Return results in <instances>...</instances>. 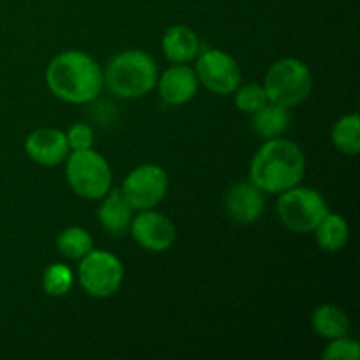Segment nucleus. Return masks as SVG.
<instances>
[{
    "label": "nucleus",
    "instance_id": "18",
    "mask_svg": "<svg viewBox=\"0 0 360 360\" xmlns=\"http://www.w3.org/2000/svg\"><path fill=\"white\" fill-rule=\"evenodd\" d=\"M290 127V112L283 105L267 102L262 109L252 115V129L260 139L281 137Z\"/></svg>",
    "mask_w": 360,
    "mask_h": 360
},
{
    "label": "nucleus",
    "instance_id": "24",
    "mask_svg": "<svg viewBox=\"0 0 360 360\" xmlns=\"http://www.w3.org/2000/svg\"><path fill=\"white\" fill-rule=\"evenodd\" d=\"M67 146L70 151L91 150L95 144V132L88 123H74L65 132Z\"/></svg>",
    "mask_w": 360,
    "mask_h": 360
},
{
    "label": "nucleus",
    "instance_id": "23",
    "mask_svg": "<svg viewBox=\"0 0 360 360\" xmlns=\"http://www.w3.org/2000/svg\"><path fill=\"white\" fill-rule=\"evenodd\" d=\"M360 357V343L350 336H341L336 340H330L323 350V360H359Z\"/></svg>",
    "mask_w": 360,
    "mask_h": 360
},
{
    "label": "nucleus",
    "instance_id": "2",
    "mask_svg": "<svg viewBox=\"0 0 360 360\" xmlns=\"http://www.w3.org/2000/svg\"><path fill=\"white\" fill-rule=\"evenodd\" d=\"M304 172L306 157L301 146L285 137H274L253 155L248 179L266 195H280L301 185Z\"/></svg>",
    "mask_w": 360,
    "mask_h": 360
},
{
    "label": "nucleus",
    "instance_id": "14",
    "mask_svg": "<svg viewBox=\"0 0 360 360\" xmlns=\"http://www.w3.org/2000/svg\"><path fill=\"white\" fill-rule=\"evenodd\" d=\"M134 213H136V211H134L132 206L127 202L122 190L111 188L101 199L97 217L98 224H101V227L104 229L108 234L120 238V236H125L127 232H129Z\"/></svg>",
    "mask_w": 360,
    "mask_h": 360
},
{
    "label": "nucleus",
    "instance_id": "15",
    "mask_svg": "<svg viewBox=\"0 0 360 360\" xmlns=\"http://www.w3.org/2000/svg\"><path fill=\"white\" fill-rule=\"evenodd\" d=\"M162 49L171 63H192L200 53V41L190 27L174 25L162 37Z\"/></svg>",
    "mask_w": 360,
    "mask_h": 360
},
{
    "label": "nucleus",
    "instance_id": "6",
    "mask_svg": "<svg viewBox=\"0 0 360 360\" xmlns=\"http://www.w3.org/2000/svg\"><path fill=\"white\" fill-rule=\"evenodd\" d=\"M276 213L287 231L294 234H311L329 213L322 193L309 186H294L278 195Z\"/></svg>",
    "mask_w": 360,
    "mask_h": 360
},
{
    "label": "nucleus",
    "instance_id": "12",
    "mask_svg": "<svg viewBox=\"0 0 360 360\" xmlns=\"http://www.w3.org/2000/svg\"><path fill=\"white\" fill-rule=\"evenodd\" d=\"M23 148L27 157L42 167H56L63 164L70 153L65 132L58 129H48V127L32 130L25 139Z\"/></svg>",
    "mask_w": 360,
    "mask_h": 360
},
{
    "label": "nucleus",
    "instance_id": "17",
    "mask_svg": "<svg viewBox=\"0 0 360 360\" xmlns=\"http://www.w3.org/2000/svg\"><path fill=\"white\" fill-rule=\"evenodd\" d=\"M313 234H315V241L322 252L336 253L341 252L348 245L350 227H348V221L341 214L329 211L320 220V224L316 225Z\"/></svg>",
    "mask_w": 360,
    "mask_h": 360
},
{
    "label": "nucleus",
    "instance_id": "22",
    "mask_svg": "<svg viewBox=\"0 0 360 360\" xmlns=\"http://www.w3.org/2000/svg\"><path fill=\"white\" fill-rule=\"evenodd\" d=\"M232 95H234L236 108L250 116L259 111V109H262L269 102L266 90H264V84L260 83H248L243 84V86L239 84Z\"/></svg>",
    "mask_w": 360,
    "mask_h": 360
},
{
    "label": "nucleus",
    "instance_id": "10",
    "mask_svg": "<svg viewBox=\"0 0 360 360\" xmlns=\"http://www.w3.org/2000/svg\"><path fill=\"white\" fill-rule=\"evenodd\" d=\"M129 234L141 248L151 253L167 252L178 238L171 218L155 210L137 211L130 221Z\"/></svg>",
    "mask_w": 360,
    "mask_h": 360
},
{
    "label": "nucleus",
    "instance_id": "19",
    "mask_svg": "<svg viewBox=\"0 0 360 360\" xmlns=\"http://www.w3.org/2000/svg\"><path fill=\"white\" fill-rule=\"evenodd\" d=\"M330 139L336 150L347 157H357L360 153V116L345 115L334 123Z\"/></svg>",
    "mask_w": 360,
    "mask_h": 360
},
{
    "label": "nucleus",
    "instance_id": "4",
    "mask_svg": "<svg viewBox=\"0 0 360 360\" xmlns=\"http://www.w3.org/2000/svg\"><path fill=\"white\" fill-rule=\"evenodd\" d=\"M65 164V178L70 190L84 200H101L111 190L112 171L109 162L91 148L70 151Z\"/></svg>",
    "mask_w": 360,
    "mask_h": 360
},
{
    "label": "nucleus",
    "instance_id": "11",
    "mask_svg": "<svg viewBox=\"0 0 360 360\" xmlns=\"http://www.w3.org/2000/svg\"><path fill=\"white\" fill-rule=\"evenodd\" d=\"M266 207V193L252 183H234L225 193V211L227 217L238 225H252L262 217Z\"/></svg>",
    "mask_w": 360,
    "mask_h": 360
},
{
    "label": "nucleus",
    "instance_id": "1",
    "mask_svg": "<svg viewBox=\"0 0 360 360\" xmlns=\"http://www.w3.org/2000/svg\"><path fill=\"white\" fill-rule=\"evenodd\" d=\"M51 95L67 104H88L104 88V69L97 60L79 49H69L53 56L44 72Z\"/></svg>",
    "mask_w": 360,
    "mask_h": 360
},
{
    "label": "nucleus",
    "instance_id": "20",
    "mask_svg": "<svg viewBox=\"0 0 360 360\" xmlns=\"http://www.w3.org/2000/svg\"><path fill=\"white\" fill-rule=\"evenodd\" d=\"M56 250H58L63 259L81 260L94 250V238H91L86 229L72 225V227L63 229L58 234Z\"/></svg>",
    "mask_w": 360,
    "mask_h": 360
},
{
    "label": "nucleus",
    "instance_id": "8",
    "mask_svg": "<svg viewBox=\"0 0 360 360\" xmlns=\"http://www.w3.org/2000/svg\"><path fill=\"white\" fill-rule=\"evenodd\" d=\"M120 190L136 213L155 210L167 195V172L160 165L141 164L125 176Z\"/></svg>",
    "mask_w": 360,
    "mask_h": 360
},
{
    "label": "nucleus",
    "instance_id": "21",
    "mask_svg": "<svg viewBox=\"0 0 360 360\" xmlns=\"http://www.w3.org/2000/svg\"><path fill=\"white\" fill-rule=\"evenodd\" d=\"M74 274L69 266L62 262L49 264L42 273V290L49 297H63L72 290Z\"/></svg>",
    "mask_w": 360,
    "mask_h": 360
},
{
    "label": "nucleus",
    "instance_id": "7",
    "mask_svg": "<svg viewBox=\"0 0 360 360\" xmlns=\"http://www.w3.org/2000/svg\"><path fill=\"white\" fill-rule=\"evenodd\" d=\"M123 264L115 253L91 250L79 260L77 280L84 294L94 299L112 297L123 285Z\"/></svg>",
    "mask_w": 360,
    "mask_h": 360
},
{
    "label": "nucleus",
    "instance_id": "13",
    "mask_svg": "<svg viewBox=\"0 0 360 360\" xmlns=\"http://www.w3.org/2000/svg\"><path fill=\"white\" fill-rule=\"evenodd\" d=\"M158 95L167 105H185L195 97L199 90V79L188 63H172L169 69L158 74L157 86Z\"/></svg>",
    "mask_w": 360,
    "mask_h": 360
},
{
    "label": "nucleus",
    "instance_id": "3",
    "mask_svg": "<svg viewBox=\"0 0 360 360\" xmlns=\"http://www.w3.org/2000/svg\"><path fill=\"white\" fill-rule=\"evenodd\" d=\"M157 62L141 49L118 53L104 69V86L115 97L127 101L146 97L157 86Z\"/></svg>",
    "mask_w": 360,
    "mask_h": 360
},
{
    "label": "nucleus",
    "instance_id": "5",
    "mask_svg": "<svg viewBox=\"0 0 360 360\" xmlns=\"http://www.w3.org/2000/svg\"><path fill=\"white\" fill-rule=\"evenodd\" d=\"M262 84L269 102L290 109L309 97L313 74L302 60L281 58L269 67Z\"/></svg>",
    "mask_w": 360,
    "mask_h": 360
},
{
    "label": "nucleus",
    "instance_id": "9",
    "mask_svg": "<svg viewBox=\"0 0 360 360\" xmlns=\"http://www.w3.org/2000/svg\"><path fill=\"white\" fill-rule=\"evenodd\" d=\"M193 70L199 84L214 95H232L241 84V69L234 56L221 49H204L197 55Z\"/></svg>",
    "mask_w": 360,
    "mask_h": 360
},
{
    "label": "nucleus",
    "instance_id": "16",
    "mask_svg": "<svg viewBox=\"0 0 360 360\" xmlns=\"http://www.w3.org/2000/svg\"><path fill=\"white\" fill-rule=\"evenodd\" d=\"M311 329L316 336L323 338V340H336V338L348 336L350 319L340 306L327 302V304L313 309Z\"/></svg>",
    "mask_w": 360,
    "mask_h": 360
}]
</instances>
